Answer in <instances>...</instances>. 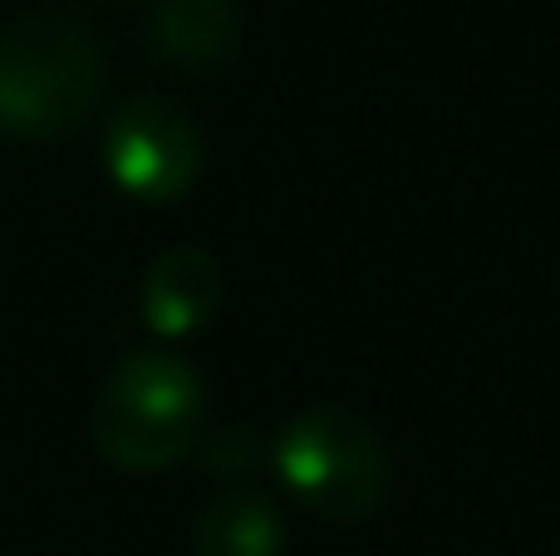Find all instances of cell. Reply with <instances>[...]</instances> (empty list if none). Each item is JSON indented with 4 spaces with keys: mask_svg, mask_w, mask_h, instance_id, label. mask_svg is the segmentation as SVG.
<instances>
[{
    "mask_svg": "<svg viewBox=\"0 0 560 556\" xmlns=\"http://www.w3.org/2000/svg\"><path fill=\"white\" fill-rule=\"evenodd\" d=\"M271 463L285 493L329 522L374 518L388 493V449L354 409L315 404L280 429Z\"/></svg>",
    "mask_w": 560,
    "mask_h": 556,
    "instance_id": "7a4b0ae2",
    "label": "cell"
},
{
    "mask_svg": "<svg viewBox=\"0 0 560 556\" xmlns=\"http://www.w3.org/2000/svg\"><path fill=\"white\" fill-rule=\"evenodd\" d=\"M202 414L207 394L192 364L167 350H138L98 390L94 443L124 473H163L192 453Z\"/></svg>",
    "mask_w": 560,
    "mask_h": 556,
    "instance_id": "6da1fadb",
    "label": "cell"
},
{
    "mask_svg": "<svg viewBox=\"0 0 560 556\" xmlns=\"http://www.w3.org/2000/svg\"><path fill=\"white\" fill-rule=\"evenodd\" d=\"M252 463H256V439L246 429H226L207 443V473H212V478H236V473H246Z\"/></svg>",
    "mask_w": 560,
    "mask_h": 556,
    "instance_id": "ba28073f",
    "label": "cell"
},
{
    "mask_svg": "<svg viewBox=\"0 0 560 556\" xmlns=\"http://www.w3.org/2000/svg\"><path fill=\"white\" fill-rule=\"evenodd\" d=\"M153 49L177 65H222L242 39V15L232 0H158L153 10Z\"/></svg>",
    "mask_w": 560,
    "mask_h": 556,
    "instance_id": "8992f818",
    "label": "cell"
},
{
    "mask_svg": "<svg viewBox=\"0 0 560 556\" xmlns=\"http://www.w3.org/2000/svg\"><path fill=\"white\" fill-rule=\"evenodd\" d=\"M104 89L94 39L69 20H15L0 30V128L49 138L89 118Z\"/></svg>",
    "mask_w": 560,
    "mask_h": 556,
    "instance_id": "3957f363",
    "label": "cell"
},
{
    "mask_svg": "<svg viewBox=\"0 0 560 556\" xmlns=\"http://www.w3.org/2000/svg\"><path fill=\"white\" fill-rule=\"evenodd\" d=\"M187 547H192V556H280L285 522L256 493H232V498H217L192 522V542Z\"/></svg>",
    "mask_w": 560,
    "mask_h": 556,
    "instance_id": "52a82bcc",
    "label": "cell"
},
{
    "mask_svg": "<svg viewBox=\"0 0 560 556\" xmlns=\"http://www.w3.org/2000/svg\"><path fill=\"white\" fill-rule=\"evenodd\" d=\"M143 325L163 340H183V335L202 331L222 305V266L202 246H173L163 252L143 276Z\"/></svg>",
    "mask_w": 560,
    "mask_h": 556,
    "instance_id": "5b68a950",
    "label": "cell"
},
{
    "mask_svg": "<svg viewBox=\"0 0 560 556\" xmlns=\"http://www.w3.org/2000/svg\"><path fill=\"white\" fill-rule=\"evenodd\" d=\"M104 167L133 202H177L202 173V138L167 99H128L104 128Z\"/></svg>",
    "mask_w": 560,
    "mask_h": 556,
    "instance_id": "277c9868",
    "label": "cell"
}]
</instances>
